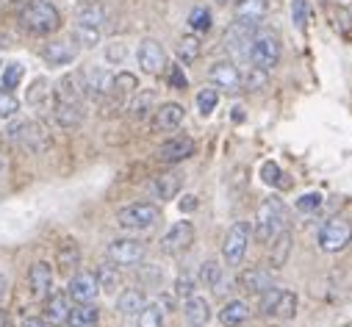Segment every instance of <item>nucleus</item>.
<instances>
[{
    "instance_id": "obj_1",
    "label": "nucleus",
    "mask_w": 352,
    "mask_h": 327,
    "mask_svg": "<svg viewBox=\"0 0 352 327\" xmlns=\"http://www.w3.org/2000/svg\"><path fill=\"white\" fill-rule=\"evenodd\" d=\"M20 23L34 36H50L61 28V12L50 0H28L20 12Z\"/></svg>"
},
{
    "instance_id": "obj_2",
    "label": "nucleus",
    "mask_w": 352,
    "mask_h": 327,
    "mask_svg": "<svg viewBox=\"0 0 352 327\" xmlns=\"http://www.w3.org/2000/svg\"><path fill=\"white\" fill-rule=\"evenodd\" d=\"M283 227H286V205H283L280 197L272 194L258 205V214H255V222H252V236L261 244H270Z\"/></svg>"
},
{
    "instance_id": "obj_3",
    "label": "nucleus",
    "mask_w": 352,
    "mask_h": 327,
    "mask_svg": "<svg viewBox=\"0 0 352 327\" xmlns=\"http://www.w3.org/2000/svg\"><path fill=\"white\" fill-rule=\"evenodd\" d=\"M280 53H283V45H280V36L275 31H255V36L247 47L252 67H258L263 72H270L280 64Z\"/></svg>"
},
{
    "instance_id": "obj_4",
    "label": "nucleus",
    "mask_w": 352,
    "mask_h": 327,
    "mask_svg": "<svg viewBox=\"0 0 352 327\" xmlns=\"http://www.w3.org/2000/svg\"><path fill=\"white\" fill-rule=\"evenodd\" d=\"M9 136L14 142H20L34 155H42V153H47L53 147V136L47 133V128L39 120H17V122H12Z\"/></svg>"
},
{
    "instance_id": "obj_5",
    "label": "nucleus",
    "mask_w": 352,
    "mask_h": 327,
    "mask_svg": "<svg viewBox=\"0 0 352 327\" xmlns=\"http://www.w3.org/2000/svg\"><path fill=\"white\" fill-rule=\"evenodd\" d=\"M250 238H252V225L247 219H239L228 227L225 233V241H222V258L228 267H239L247 256V247H250Z\"/></svg>"
},
{
    "instance_id": "obj_6",
    "label": "nucleus",
    "mask_w": 352,
    "mask_h": 327,
    "mask_svg": "<svg viewBox=\"0 0 352 327\" xmlns=\"http://www.w3.org/2000/svg\"><path fill=\"white\" fill-rule=\"evenodd\" d=\"M158 219H161V211L153 203H133V205H125L117 211V225L122 230H131V233L150 230Z\"/></svg>"
},
{
    "instance_id": "obj_7",
    "label": "nucleus",
    "mask_w": 352,
    "mask_h": 327,
    "mask_svg": "<svg viewBox=\"0 0 352 327\" xmlns=\"http://www.w3.org/2000/svg\"><path fill=\"white\" fill-rule=\"evenodd\" d=\"M144 256H147V244L142 238H131V236L114 238L106 247V258L117 267H136L144 261Z\"/></svg>"
},
{
    "instance_id": "obj_8",
    "label": "nucleus",
    "mask_w": 352,
    "mask_h": 327,
    "mask_svg": "<svg viewBox=\"0 0 352 327\" xmlns=\"http://www.w3.org/2000/svg\"><path fill=\"white\" fill-rule=\"evenodd\" d=\"M352 241V225L346 219H327L319 230V250L322 253H341Z\"/></svg>"
},
{
    "instance_id": "obj_9",
    "label": "nucleus",
    "mask_w": 352,
    "mask_h": 327,
    "mask_svg": "<svg viewBox=\"0 0 352 327\" xmlns=\"http://www.w3.org/2000/svg\"><path fill=\"white\" fill-rule=\"evenodd\" d=\"M195 244V225L181 219V222H175L164 236H161V250L166 256H181L186 253L189 247Z\"/></svg>"
},
{
    "instance_id": "obj_10",
    "label": "nucleus",
    "mask_w": 352,
    "mask_h": 327,
    "mask_svg": "<svg viewBox=\"0 0 352 327\" xmlns=\"http://www.w3.org/2000/svg\"><path fill=\"white\" fill-rule=\"evenodd\" d=\"M208 80L214 84V89L239 92L241 89V69L230 58H219V61H214L208 67Z\"/></svg>"
},
{
    "instance_id": "obj_11",
    "label": "nucleus",
    "mask_w": 352,
    "mask_h": 327,
    "mask_svg": "<svg viewBox=\"0 0 352 327\" xmlns=\"http://www.w3.org/2000/svg\"><path fill=\"white\" fill-rule=\"evenodd\" d=\"M111 80H114V75L106 67H98V64H89V67L80 72L83 95H89V98H106V95H111Z\"/></svg>"
},
{
    "instance_id": "obj_12",
    "label": "nucleus",
    "mask_w": 352,
    "mask_h": 327,
    "mask_svg": "<svg viewBox=\"0 0 352 327\" xmlns=\"http://www.w3.org/2000/svg\"><path fill=\"white\" fill-rule=\"evenodd\" d=\"M136 61H139L142 72L158 75L166 67V53H164V47H161L158 39H142L139 42V50H136Z\"/></svg>"
},
{
    "instance_id": "obj_13",
    "label": "nucleus",
    "mask_w": 352,
    "mask_h": 327,
    "mask_svg": "<svg viewBox=\"0 0 352 327\" xmlns=\"http://www.w3.org/2000/svg\"><path fill=\"white\" fill-rule=\"evenodd\" d=\"M98 294H100V286H98V280H95L92 272H75L72 280H69V286H67V297L72 302H78V305L95 302Z\"/></svg>"
},
{
    "instance_id": "obj_14",
    "label": "nucleus",
    "mask_w": 352,
    "mask_h": 327,
    "mask_svg": "<svg viewBox=\"0 0 352 327\" xmlns=\"http://www.w3.org/2000/svg\"><path fill=\"white\" fill-rule=\"evenodd\" d=\"M195 155V139L192 136H172L158 147V161L161 164H181Z\"/></svg>"
},
{
    "instance_id": "obj_15",
    "label": "nucleus",
    "mask_w": 352,
    "mask_h": 327,
    "mask_svg": "<svg viewBox=\"0 0 352 327\" xmlns=\"http://www.w3.org/2000/svg\"><path fill=\"white\" fill-rule=\"evenodd\" d=\"M42 58L50 64V67H67L78 58V45L72 39H56V42H47L42 47Z\"/></svg>"
},
{
    "instance_id": "obj_16",
    "label": "nucleus",
    "mask_w": 352,
    "mask_h": 327,
    "mask_svg": "<svg viewBox=\"0 0 352 327\" xmlns=\"http://www.w3.org/2000/svg\"><path fill=\"white\" fill-rule=\"evenodd\" d=\"M258 31V23H247V20H236L228 31H225V45L233 50V53H247L252 36Z\"/></svg>"
},
{
    "instance_id": "obj_17",
    "label": "nucleus",
    "mask_w": 352,
    "mask_h": 327,
    "mask_svg": "<svg viewBox=\"0 0 352 327\" xmlns=\"http://www.w3.org/2000/svg\"><path fill=\"white\" fill-rule=\"evenodd\" d=\"M184 117H186V111H184L181 103H164V106H158L153 111V128L155 131H164V133L178 131L181 122H184Z\"/></svg>"
},
{
    "instance_id": "obj_18",
    "label": "nucleus",
    "mask_w": 352,
    "mask_h": 327,
    "mask_svg": "<svg viewBox=\"0 0 352 327\" xmlns=\"http://www.w3.org/2000/svg\"><path fill=\"white\" fill-rule=\"evenodd\" d=\"M239 289L247 291V294H263L267 289H272V275L267 269H261V267H250L239 275Z\"/></svg>"
},
{
    "instance_id": "obj_19",
    "label": "nucleus",
    "mask_w": 352,
    "mask_h": 327,
    "mask_svg": "<svg viewBox=\"0 0 352 327\" xmlns=\"http://www.w3.org/2000/svg\"><path fill=\"white\" fill-rule=\"evenodd\" d=\"M69 297L67 291H50L45 297V322L47 324H67V316H69Z\"/></svg>"
},
{
    "instance_id": "obj_20",
    "label": "nucleus",
    "mask_w": 352,
    "mask_h": 327,
    "mask_svg": "<svg viewBox=\"0 0 352 327\" xmlns=\"http://www.w3.org/2000/svg\"><path fill=\"white\" fill-rule=\"evenodd\" d=\"M28 283H31V291L34 297L45 300L50 291H53V267L47 261H36L28 272Z\"/></svg>"
},
{
    "instance_id": "obj_21",
    "label": "nucleus",
    "mask_w": 352,
    "mask_h": 327,
    "mask_svg": "<svg viewBox=\"0 0 352 327\" xmlns=\"http://www.w3.org/2000/svg\"><path fill=\"white\" fill-rule=\"evenodd\" d=\"M184 316L189 327H206L211 322V302L200 294H192L189 300H184Z\"/></svg>"
},
{
    "instance_id": "obj_22",
    "label": "nucleus",
    "mask_w": 352,
    "mask_h": 327,
    "mask_svg": "<svg viewBox=\"0 0 352 327\" xmlns=\"http://www.w3.org/2000/svg\"><path fill=\"white\" fill-rule=\"evenodd\" d=\"M83 95V84H80V72H67L61 75V80L56 84V100L61 103H80Z\"/></svg>"
},
{
    "instance_id": "obj_23",
    "label": "nucleus",
    "mask_w": 352,
    "mask_h": 327,
    "mask_svg": "<svg viewBox=\"0 0 352 327\" xmlns=\"http://www.w3.org/2000/svg\"><path fill=\"white\" fill-rule=\"evenodd\" d=\"M83 117L86 114H83L80 103H61V100L53 103V122L58 128H78L83 122Z\"/></svg>"
},
{
    "instance_id": "obj_24",
    "label": "nucleus",
    "mask_w": 352,
    "mask_h": 327,
    "mask_svg": "<svg viewBox=\"0 0 352 327\" xmlns=\"http://www.w3.org/2000/svg\"><path fill=\"white\" fill-rule=\"evenodd\" d=\"M184 189V175L181 172H166L161 178L153 181V194L158 200H175Z\"/></svg>"
},
{
    "instance_id": "obj_25",
    "label": "nucleus",
    "mask_w": 352,
    "mask_h": 327,
    "mask_svg": "<svg viewBox=\"0 0 352 327\" xmlns=\"http://www.w3.org/2000/svg\"><path fill=\"white\" fill-rule=\"evenodd\" d=\"M247 319H250V305L244 300H228L219 308V324H225V327H239Z\"/></svg>"
},
{
    "instance_id": "obj_26",
    "label": "nucleus",
    "mask_w": 352,
    "mask_h": 327,
    "mask_svg": "<svg viewBox=\"0 0 352 327\" xmlns=\"http://www.w3.org/2000/svg\"><path fill=\"white\" fill-rule=\"evenodd\" d=\"M98 322H100V311L95 302L75 305V308H69V316H67L69 327H98Z\"/></svg>"
},
{
    "instance_id": "obj_27",
    "label": "nucleus",
    "mask_w": 352,
    "mask_h": 327,
    "mask_svg": "<svg viewBox=\"0 0 352 327\" xmlns=\"http://www.w3.org/2000/svg\"><path fill=\"white\" fill-rule=\"evenodd\" d=\"M106 23V9L100 3H95V0H89V3H80L78 12H75V25H89V28H103Z\"/></svg>"
},
{
    "instance_id": "obj_28",
    "label": "nucleus",
    "mask_w": 352,
    "mask_h": 327,
    "mask_svg": "<svg viewBox=\"0 0 352 327\" xmlns=\"http://www.w3.org/2000/svg\"><path fill=\"white\" fill-rule=\"evenodd\" d=\"M95 280H98L100 291H106V294H117V291L122 289V272H120V269H117V264H111V261L98 267Z\"/></svg>"
},
{
    "instance_id": "obj_29",
    "label": "nucleus",
    "mask_w": 352,
    "mask_h": 327,
    "mask_svg": "<svg viewBox=\"0 0 352 327\" xmlns=\"http://www.w3.org/2000/svg\"><path fill=\"white\" fill-rule=\"evenodd\" d=\"M144 305H147V297H144L142 289H122L120 297H117V311L122 316H136Z\"/></svg>"
},
{
    "instance_id": "obj_30",
    "label": "nucleus",
    "mask_w": 352,
    "mask_h": 327,
    "mask_svg": "<svg viewBox=\"0 0 352 327\" xmlns=\"http://www.w3.org/2000/svg\"><path fill=\"white\" fill-rule=\"evenodd\" d=\"M272 256H270V261H272V269H280V267H286V261H289V253H292V233L283 227L272 241Z\"/></svg>"
},
{
    "instance_id": "obj_31",
    "label": "nucleus",
    "mask_w": 352,
    "mask_h": 327,
    "mask_svg": "<svg viewBox=\"0 0 352 327\" xmlns=\"http://www.w3.org/2000/svg\"><path fill=\"white\" fill-rule=\"evenodd\" d=\"M58 269L61 272H75L78 267H80V247L72 241V238H67V241H61L58 244Z\"/></svg>"
},
{
    "instance_id": "obj_32",
    "label": "nucleus",
    "mask_w": 352,
    "mask_h": 327,
    "mask_svg": "<svg viewBox=\"0 0 352 327\" xmlns=\"http://www.w3.org/2000/svg\"><path fill=\"white\" fill-rule=\"evenodd\" d=\"M263 14H267V0H236V20L261 23Z\"/></svg>"
},
{
    "instance_id": "obj_33",
    "label": "nucleus",
    "mask_w": 352,
    "mask_h": 327,
    "mask_svg": "<svg viewBox=\"0 0 352 327\" xmlns=\"http://www.w3.org/2000/svg\"><path fill=\"white\" fill-rule=\"evenodd\" d=\"M294 313H297V294L289 291V289H280L278 302H275V308H272V316L286 322V319H294Z\"/></svg>"
},
{
    "instance_id": "obj_34",
    "label": "nucleus",
    "mask_w": 352,
    "mask_h": 327,
    "mask_svg": "<svg viewBox=\"0 0 352 327\" xmlns=\"http://www.w3.org/2000/svg\"><path fill=\"white\" fill-rule=\"evenodd\" d=\"M153 106H155L153 92H136V98L128 103V111H131L133 120H144V117H150V111H155Z\"/></svg>"
},
{
    "instance_id": "obj_35",
    "label": "nucleus",
    "mask_w": 352,
    "mask_h": 327,
    "mask_svg": "<svg viewBox=\"0 0 352 327\" xmlns=\"http://www.w3.org/2000/svg\"><path fill=\"white\" fill-rule=\"evenodd\" d=\"M200 280L211 289V291H222V283H225V272L217 261H203L200 267Z\"/></svg>"
},
{
    "instance_id": "obj_36",
    "label": "nucleus",
    "mask_w": 352,
    "mask_h": 327,
    "mask_svg": "<svg viewBox=\"0 0 352 327\" xmlns=\"http://www.w3.org/2000/svg\"><path fill=\"white\" fill-rule=\"evenodd\" d=\"M111 92L114 95H122V98H131L139 92V78L133 72H117L114 80H111Z\"/></svg>"
},
{
    "instance_id": "obj_37",
    "label": "nucleus",
    "mask_w": 352,
    "mask_h": 327,
    "mask_svg": "<svg viewBox=\"0 0 352 327\" xmlns=\"http://www.w3.org/2000/svg\"><path fill=\"white\" fill-rule=\"evenodd\" d=\"M136 324L139 327H164V308L158 302H147L136 313Z\"/></svg>"
},
{
    "instance_id": "obj_38",
    "label": "nucleus",
    "mask_w": 352,
    "mask_h": 327,
    "mask_svg": "<svg viewBox=\"0 0 352 327\" xmlns=\"http://www.w3.org/2000/svg\"><path fill=\"white\" fill-rule=\"evenodd\" d=\"M72 42H75L78 47H98V45H100V28L75 25V31H72Z\"/></svg>"
},
{
    "instance_id": "obj_39",
    "label": "nucleus",
    "mask_w": 352,
    "mask_h": 327,
    "mask_svg": "<svg viewBox=\"0 0 352 327\" xmlns=\"http://www.w3.org/2000/svg\"><path fill=\"white\" fill-rule=\"evenodd\" d=\"M200 39L195 36V34H189V36H184L181 42H178V58L184 61V64H192V61H197L200 58Z\"/></svg>"
},
{
    "instance_id": "obj_40",
    "label": "nucleus",
    "mask_w": 352,
    "mask_h": 327,
    "mask_svg": "<svg viewBox=\"0 0 352 327\" xmlns=\"http://www.w3.org/2000/svg\"><path fill=\"white\" fill-rule=\"evenodd\" d=\"M211 25H214V14L206 6H195L189 14V28L197 34H206V31H211Z\"/></svg>"
},
{
    "instance_id": "obj_41",
    "label": "nucleus",
    "mask_w": 352,
    "mask_h": 327,
    "mask_svg": "<svg viewBox=\"0 0 352 327\" xmlns=\"http://www.w3.org/2000/svg\"><path fill=\"white\" fill-rule=\"evenodd\" d=\"M217 106H219V92L214 87H206V89L197 92V111L203 117H211L217 111Z\"/></svg>"
},
{
    "instance_id": "obj_42",
    "label": "nucleus",
    "mask_w": 352,
    "mask_h": 327,
    "mask_svg": "<svg viewBox=\"0 0 352 327\" xmlns=\"http://www.w3.org/2000/svg\"><path fill=\"white\" fill-rule=\"evenodd\" d=\"M267 80H270V72H263V69H258V67H250V72L241 75V87H244L247 92H258V89L267 87Z\"/></svg>"
},
{
    "instance_id": "obj_43",
    "label": "nucleus",
    "mask_w": 352,
    "mask_h": 327,
    "mask_svg": "<svg viewBox=\"0 0 352 327\" xmlns=\"http://www.w3.org/2000/svg\"><path fill=\"white\" fill-rule=\"evenodd\" d=\"M311 20V3L308 0H292V23L297 31H305Z\"/></svg>"
},
{
    "instance_id": "obj_44",
    "label": "nucleus",
    "mask_w": 352,
    "mask_h": 327,
    "mask_svg": "<svg viewBox=\"0 0 352 327\" xmlns=\"http://www.w3.org/2000/svg\"><path fill=\"white\" fill-rule=\"evenodd\" d=\"M23 75H25V67L20 64V61H12V64H6L3 67V84H0V87H3V89H17L20 87V80H23Z\"/></svg>"
},
{
    "instance_id": "obj_45",
    "label": "nucleus",
    "mask_w": 352,
    "mask_h": 327,
    "mask_svg": "<svg viewBox=\"0 0 352 327\" xmlns=\"http://www.w3.org/2000/svg\"><path fill=\"white\" fill-rule=\"evenodd\" d=\"M192 294H197V280H195V275L184 272V275H178V278H175V297L189 300Z\"/></svg>"
},
{
    "instance_id": "obj_46",
    "label": "nucleus",
    "mask_w": 352,
    "mask_h": 327,
    "mask_svg": "<svg viewBox=\"0 0 352 327\" xmlns=\"http://www.w3.org/2000/svg\"><path fill=\"white\" fill-rule=\"evenodd\" d=\"M17 111H20V100L9 89L0 87V120H12Z\"/></svg>"
},
{
    "instance_id": "obj_47",
    "label": "nucleus",
    "mask_w": 352,
    "mask_h": 327,
    "mask_svg": "<svg viewBox=\"0 0 352 327\" xmlns=\"http://www.w3.org/2000/svg\"><path fill=\"white\" fill-rule=\"evenodd\" d=\"M125 58H128V45L125 42H109L106 45V61L109 64L120 67V64H125Z\"/></svg>"
},
{
    "instance_id": "obj_48",
    "label": "nucleus",
    "mask_w": 352,
    "mask_h": 327,
    "mask_svg": "<svg viewBox=\"0 0 352 327\" xmlns=\"http://www.w3.org/2000/svg\"><path fill=\"white\" fill-rule=\"evenodd\" d=\"M261 175H263V183H270V186H280L283 181V172H280V167H278V164L275 161H267V164H263V167H261Z\"/></svg>"
},
{
    "instance_id": "obj_49",
    "label": "nucleus",
    "mask_w": 352,
    "mask_h": 327,
    "mask_svg": "<svg viewBox=\"0 0 352 327\" xmlns=\"http://www.w3.org/2000/svg\"><path fill=\"white\" fill-rule=\"evenodd\" d=\"M322 205V194L319 192H308V194H302L300 200H297V211H302V214H311V211H316Z\"/></svg>"
},
{
    "instance_id": "obj_50",
    "label": "nucleus",
    "mask_w": 352,
    "mask_h": 327,
    "mask_svg": "<svg viewBox=\"0 0 352 327\" xmlns=\"http://www.w3.org/2000/svg\"><path fill=\"white\" fill-rule=\"evenodd\" d=\"M45 98H47V80H45V78H36L34 84H31V92H28V103L36 106V103H42Z\"/></svg>"
},
{
    "instance_id": "obj_51",
    "label": "nucleus",
    "mask_w": 352,
    "mask_h": 327,
    "mask_svg": "<svg viewBox=\"0 0 352 327\" xmlns=\"http://www.w3.org/2000/svg\"><path fill=\"white\" fill-rule=\"evenodd\" d=\"M166 80H169V87H172V89H186V75H184V67L172 64V67H169V72H166Z\"/></svg>"
},
{
    "instance_id": "obj_52",
    "label": "nucleus",
    "mask_w": 352,
    "mask_h": 327,
    "mask_svg": "<svg viewBox=\"0 0 352 327\" xmlns=\"http://www.w3.org/2000/svg\"><path fill=\"white\" fill-rule=\"evenodd\" d=\"M139 280H142V283H153V286H158V283L164 280V272H161L158 267H142V269H139Z\"/></svg>"
},
{
    "instance_id": "obj_53",
    "label": "nucleus",
    "mask_w": 352,
    "mask_h": 327,
    "mask_svg": "<svg viewBox=\"0 0 352 327\" xmlns=\"http://www.w3.org/2000/svg\"><path fill=\"white\" fill-rule=\"evenodd\" d=\"M195 208H197V197L195 194H186L181 200V211H195Z\"/></svg>"
},
{
    "instance_id": "obj_54",
    "label": "nucleus",
    "mask_w": 352,
    "mask_h": 327,
    "mask_svg": "<svg viewBox=\"0 0 352 327\" xmlns=\"http://www.w3.org/2000/svg\"><path fill=\"white\" fill-rule=\"evenodd\" d=\"M20 327H47V322H45V319H39V316H28Z\"/></svg>"
},
{
    "instance_id": "obj_55",
    "label": "nucleus",
    "mask_w": 352,
    "mask_h": 327,
    "mask_svg": "<svg viewBox=\"0 0 352 327\" xmlns=\"http://www.w3.org/2000/svg\"><path fill=\"white\" fill-rule=\"evenodd\" d=\"M0 327H12V319H9V313L0 308Z\"/></svg>"
},
{
    "instance_id": "obj_56",
    "label": "nucleus",
    "mask_w": 352,
    "mask_h": 327,
    "mask_svg": "<svg viewBox=\"0 0 352 327\" xmlns=\"http://www.w3.org/2000/svg\"><path fill=\"white\" fill-rule=\"evenodd\" d=\"M0 170H3V158H0Z\"/></svg>"
},
{
    "instance_id": "obj_57",
    "label": "nucleus",
    "mask_w": 352,
    "mask_h": 327,
    "mask_svg": "<svg viewBox=\"0 0 352 327\" xmlns=\"http://www.w3.org/2000/svg\"><path fill=\"white\" fill-rule=\"evenodd\" d=\"M217 3H228V0H217Z\"/></svg>"
}]
</instances>
